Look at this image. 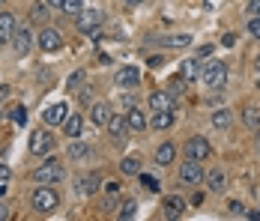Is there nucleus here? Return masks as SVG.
<instances>
[{"label":"nucleus","instance_id":"nucleus-1","mask_svg":"<svg viewBox=\"0 0 260 221\" xmlns=\"http://www.w3.org/2000/svg\"><path fill=\"white\" fill-rule=\"evenodd\" d=\"M228 75H231V69H228V63H221V60H209V63L201 66V81L207 84L209 90H221V87L228 84Z\"/></svg>","mask_w":260,"mask_h":221},{"label":"nucleus","instance_id":"nucleus-2","mask_svg":"<svg viewBox=\"0 0 260 221\" xmlns=\"http://www.w3.org/2000/svg\"><path fill=\"white\" fill-rule=\"evenodd\" d=\"M30 203H33V209H36L39 215H48V212H54V209L60 206V195L54 192L51 185H39V188L33 192V197H30Z\"/></svg>","mask_w":260,"mask_h":221},{"label":"nucleus","instance_id":"nucleus-3","mask_svg":"<svg viewBox=\"0 0 260 221\" xmlns=\"http://www.w3.org/2000/svg\"><path fill=\"white\" fill-rule=\"evenodd\" d=\"M30 176H33V182H39V185H54V182H60V179L66 176V171H63V165H60L57 159H48L45 165H39Z\"/></svg>","mask_w":260,"mask_h":221},{"label":"nucleus","instance_id":"nucleus-4","mask_svg":"<svg viewBox=\"0 0 260 221\" xmlns=\"http://www.w3.org/2000/svg\"><path fill=\"white\" fill-rule=\"evenodd\" d=\"M102 21H105V15L99 12V9H84L78 18H75V27H78L81 33H87V36H93L99 27H102Z\"/></svg>","mask_w":260,"mask_h":221},{"label":"nucleus","instance_id":"nucleus-5","mask_svg":"<svg viewBox=\"0 0 260 221\" xmlns=\"http://www.w3.org/2000/svg\"><path fill=\"white\" fill-rule=\"evenodd\" d=\"M209 155H212V147H209V141L204 135H194L188 144H185V159H194V162H207Z\"/></svg>","mask_w":260,"mask_h":221},{"label":"nucleus","instance_id":"nucleus-6","mask_svg":"<svg viewBox=\"0 0 260 221\" xmlns=\"http://www.w3.org/2000/svg\"><path fill=\"white\" fill-rule=\"evenodd\" d=\"M180 182H182V185H201V182H204L201 162H194V159H185V162L180 165Z\"/></svg>","mask_w":260,"mask_h":221},{"label":"nucleus","instance_id":"nucleus-7","mask_svg":"<svg viewBox=\"0 0 260 221\" xmlns=\"http://www.w3.org/2000/svg\"><path fill=\"white\" fill-rule=\"evenodd\" d=\"M51 149H54L51 132L39 129V132H33V135H30V152H33V155H48Z\"/></svg>","mask_w":260,"mask_h":221},{"label":"nucleus","instance_id":"nucleus-8","mask_svg":"<svg viewBox=\"0 0 260 221\" xmlns=\"http://www.w3.org/2000/svg\"><path fill=\"white\" fill-rule=\"evenodd\" d=\"M141 84V69L138 66H120L117 69V87L120 90H135Z\"/></svg>","mask_w":260,"mask_h":221},{"label":"nucleus","instance_id":"nucleus-9","mask_svg":"<svg viewBox=\"0 0 260 221\" xmlns=\"http://www.w3.org/2000/svg\"><path fill=\"white\" fill-rule=\"evenodd\" d=\"M36 42H39V48L48 51V54L63 48V36H60V30H54V27H42V33H39Z\"/></svg>","mask_w":260,"mask_h":221},{"label":"nucleus","instance_id":"nucleus-10","mask_svg":"<svg viewBox=\"0 0 260 221\" xmlns=\"http://www.w3.org/2000/svg\"><path fill=\"white\" fill-rule=\"evenodd\" d=\"M108 132H111V141H114V144H123V141H126V135L132 132L129 120H126L123 114H114V117L108 120Z\"/></svg>","mask_w":260,"mask_h":221},{"label":"nucleus","instance_id":"nucleus-11","mask_svg":"<svg viewBox=\"0 0 260 221\" xmlns=\"http://www.w3.org/2000/svg\"><path fill=\"white\" fill-rule=\"evenodd\" d=\"M66 117H69V108H66L63 102H57V105H51V108H45V114H42L45 125H63Z\"/></svg>","mask_w":260,"mask_h":221},{"label":"nucleus","instance_id":"nucleus-12","mask_svg":"<svg viewBox=\"0 0 260 221\" xmlns=\"http://www.w3.org/2000/svg\"><path fill=\"white\" fill-rule=\"evenodd\" d=\"M111 117H114V108H111L108 102H96V105L90 108V120H93V125H108Z\"/></svg>","mask_w":260,"mask_h":221},{"label":"nucleus","instance_id":"nucleus-13","mask_svg":"<svg viewBox=\"0 0 260 221\" xmlns=\"http://www.w3.org/2000/svg\"><path fill=\"white\" fill-rule=\"evenodd\" d=\"M30 45H33V36H30V30H27V27H15V33H12V48L24 57L27 51H30Z\"/></svg>","mask_w":260,"mask_h":221},{"label":"nucleus","instance_id":"nucleus-14","mask_svg":"<svg viewBox=\"0 0 260 221\" xmlns=\"http://www.w3.org/2000/svg\"><path fill=\"white\" fill-rule=\"evenodd\" d=\"M150 108L153 111H174V93L171 90H156L150 96Z\"/></svg>","mask_w":260,"mask_h":221},{"label":"nucleus","instance_id":"nucleus-15","mask_svg":"<svg viewBox=\"0 0 260 221\" xmlns=\"http://www.w3.org/2000/svg\"><path fill=\"white\" fill-rule=\"evenodd\" d=\"M12 33H15V15L12 12H0V45L12 42Z\"/></svg>","mask_w":260,"mask_h":221},{"label":"nucleus","instance_id":"nucleus-16","mask_svg":"<svg viewBox=\"0 0 260 221\" xmlns=\"http://www.w3.org/2000/svg\"><path fill=\"white\" fill-rule=\"evenodd\" d=\"M204 179H207V188H212V192H224L228 188V176H224L221 168H212L209 173H204Z\"/></svg>","mask_w":260,"mask_h":221},{"label":"nucleus","instance_id":"nucleus-17","mask_svg":"<svg viewBox=\"0 0 260 221\" xmlns=\"http://www.w3.org/2000/svg\"><path fill=\"white\" fill-rule=\"evenodd\" d=\"M182 212H185V200H182V197H168V200H165V218L168 221H177L182 215Z\"/></svg>","mask_w":260,"mask_h":221},{"label":"nucleus","instance_id":"nucleus-18","mask_svg":"<svg viewBox=\"0 0 260 221\" xmlns=\"http://www.w3.org/2000/svg\"><path fill=\"white\" fill-rule=\"evenodd\" d=\"M81 129H84L81 114H69V117L63 120V132H66V138H81Z\"/></svg>","mask_w":260,"mask_h":221},{"label":"nucleus","instance_id":"nucleus-19","mask_svg":"<svg viewBox=\"0 0 260 221\" xmlns=\"http://www.w3.org/2000/svg\"><path fill=\"white\" fill-rule=\"evenodd\" d=\"M150 125H153L156 132L171 129V125H174V111H156V114H153V120H150Z\"/></svg>","mask_w":260,"mask_h":221},{"label":"nucleus","instance_id":"nucleus-20","mask_svg":"<svg viewBox=\"0 0 260 221\" xmlns=\"http://www.w3.org/2000/svg\"><path fill=\"white\" fill-rule=\"evenodd\" d=\"M161 45L165 48H185V45H191V33H171L161 39Z\"/></svg>","mask_w":260,"mask_h":221},{"label":"nucleus","instance_id":"nucleus-21","mask_svg":"<svg viewBox=\"0 0 260 221\" xmlns=\"http://www.w3.org/2000/svg\"><path fill=\"white\" fill-rule=\"evenodd\" d=\"M174 155H177V147H174V144H161V147L156 149V165L158 168H168V165L174 162Z\"/></svg>","mask_w":260,"mask_h":221},{"label":"nucleus","instance_id":"nucleus-22","mask_svg":"<svg viewBox=\"0 0 260 221\" xmlns=\"http://www.w3.org/2000/svg\"><path fill=\"white\" fill-rule=\"evenodd\" d=\"M242 123L257 132L260 129V108L257 105H245V108H242Z\"/></svg>","mask_w":260,"mask_h":221},{"label":"nucleus","instance_id":"nucleus-23","mask_svg":"<svg viewBox=\"0 0 260 221\" xmlns=\"http://www.w3.org/2000/svg\"><path fill=\"white\" fill-rule=\"evenodd\" d=\"M99 185H102V179L93 173V176H81V185H78V192L84 197H90V195H96L99 192Z\"/></svg>","mask_w":260,"mask_h":221},{"label":"nucleus","instance_id":"nucleus-24","mask_svg":"<svg viewBox=\"0 0 260 221\" xmlns=\"http://www.w3.org/2000/svg\"><path fill=\"white\" fill-rule=\"evenodd\" d=\"M231 123H234V111H231V108H218V111L212 114V125H215V129H231Z\"/></svg>","mask_w":260,"mask_h":221},{"label":"nucleus","instance_id":"nucleus-25","mask_svg":"<svg viewBox=\"0 0 260 221\" xmlns=\"http://www.w3.org/2000/svg\"><path fill=\"white\" fill-rule=\"evenodd\" d=\"M126 120H129V129H132V132H144V129H147V117L141 114V108H129Z\"/></svg>","mask_w":260,"mask_h":221},{"label":"nucleus","instance_id":"nucleus-26","mask_svg":"<svg viewBox=\"0 0 260 221\" xmlns=\"http://www.w3.org/2000/svg\"><path fill=\"white\" fill-rule=\"evenodd\" d=\"M180 75H182V81H194V78H201V63H198V60H185L182 69H180Z\"/></svg>","mask_w":260,"mask_h":221},{"label":"nucleus","instance_id":"nucleus-27","mask_svg":"<svg viewBox=\"0 0 260 221\" xmlns=\"http://www.w3.org/2000/svg\"><path fill=\"white\" fill-rule=\"evenodd\" d=\"M120 171L126 173V176H138V173H141V159H135V155H126V159L120 162Z\"/></svg>","mask_w":260,"mask_h":221},{"label":"nucleus","instance_id":"nucleus-28","mask_svg":"<svg viewBox=\"0 0 260 221\" xmlns=\"http://www.w3.org/2000/svg\"><path fill=\"white\" fill-rule=\"evenodd\" d=\"M87 155H90V147H87L84 141H72V144H69V159H72V162H81V159H87Z\"/></svg>","mask_w":260,"mask_h":221},{"label":"nucleus","instance_id":"nucleus-29","mask_svg":"<svg viewBox=\"0 0 260 221\" xmlns=\"http://www.w3.org/2000/svg\"><path fill=\"white\" fill-rule=\"evenodd\" d=\"M30 21H33V24H42V27H45V21H48V3H39V6H33V9H30Z\"/></svg>","mask_w":260,"mask_h":221},{"label":"nucleus","instance_id":"nucleus-30","mask_svg":"<svg viewBox=\"0 0 260 221\" xmlns=\"http://www.w3.org/2000/svg\"><path fill=\"white\" fill-rule=\"evenodd\" d=\"M69 18H78L81 12H84V6H81V0H63V6H60Z\"/></svg>","mask_w":260,"mask_h":221},{"label":"nucleus","instance_id":"nucleus-31","mask_svg":"<svg viewBox=\"0 0 260 221\" xmlns=\"http://www.w3.org/2000/svg\"><path fill=\"white\" fill-rule=\"evenodd\" d=\"M123 221H129V218H135L138 215V203L135 200H123V206H120V212H117Z\"/></svg>","mask_w":260,"mask_h":221},{"label":"nucleus","instance_id":"nucleus-32","mask_svg":"<svg viewBox=\"0 0 260 221\" xmlns=\"http://www.w3.org/2000/svg\"><path fill=\"white\" fill-rule=\"evenodd\" d=\"M138 176H141V185H144V188H147V192H158V185H161V182H158L156 176H150V173H138Z\"/></svg>","mask_w":260,"mask_h":221},{"label":"nucleus","instance_id":"nucleus-33","mask_svg":"<svg viewBox=\"0 0 260 221\" xmlns=\"http://www.w3.org/2000/svg\"><path fill=\"white\" fill-rule=\"evenodd\" d=\"M84 78H87V72H84V69H78V72H72V75H69V81H66V87H69V90H81Z\"/></svg>","mask_w":260,"mask_h":221},{"label":"nucleus","instance_id":"nucleus-34","mask_svg":"<svg viewBox=\"0 0 260 221\" xmlns=\"http://www.w3.org/2000/svg\"><path fill=\"white\" fill-rule=\"evenodd\" d=\"M12 123H15V125H24L27 123V108H24V105H15V108H12Z\"/></svg>","mask_w":260,"mask_h":221},{"label":"nucleus","instance_id":"nucleus-35","mask_svg":"<svg viewBox=\"0 0 260 221\" xmlns=\"http://www.w3.org/2000/svg\"><path fill=\"white\" fill-rule=\"evenodd\" d=\"M228 209H231V215H239V218H248V209L239 203V200H231L228 203Z\"/></svg>","mask_w":260,"mask_h":221},{"label":"nucleus","instance_id":"nucleus-36","mask_svg":"<svg viewBox=\"0 0 260 221\" xmlns=\"http://www.w3.org/2000/svg\"><path fill=\"white\" fill-rule=\"evenodd\" d=\"M248 33H251L254 39H260V15H254V18H248Z\"/></svg>","mask_w":260,"mask_h":221},{"label":"nucleus","instance_id":"nucleus-37","mask_svg":"<svg viewBox=\"0 0 260 221\" xmlns=\"http://www.w3.org/2000/svg\"><path fill=\"white\" fill-rule=\"evenodd\" d=\"M221 45H224V48H234V45H236V36H234V33H224V36H221Z\"/></svg>","mask_w":260,"mask_h":221},{"label":"nucleus","instance_id":"nucleus-38","mask_svg":"<svg viewBox=\"0 0 260 221\" xmlns=\"http://www.w3.org/2000/svg\"><path fill=\"white\" fill-rule=\"evenodd\" d=\"M248 15H260V0H248Z\"/></svg>","mask_w":260,"mask_h":221},{"label":"nucleus","instance_id":"nucleus-39","mask_svg":"<svg viewBox=\"0 0 260 221\" xmlns=\"http://www.w3.org/2000/svg\"><path fill=\"white\" fill-rule=\"evenodd\" d=\"M123 108H135V96H132V90H126V96H123Z\"/></svg>","mask_w":260,"mask_h":221},{"label":"nucleus","instance_id":"nucleus-40","mask_svg":"<svg viewBox=\"0 0 260 221\" xmlns=\"http://www.w3.org/2000/svg\"><path fill=\"white\" fill-rule=\"evenodd\" d=\"M81 105H90V87H81Z\"/></svg>","mask_w":260,"mask_h":221},{"label":"nucleus","instance_id":"nucleus-41","mask_svg":"<svg viewBox=\"0 0 260 221\" xmlns=\"http://www.w3.org/2000/svg\"><path fill=\"white\" fill-rule=\"evenodd\" d=\"M105 192H108V195H117V192H120V182H105Z\"/></svg>","mask_w":260,"mask_h":221},{"label":"nucleus","instance_id":"nucleus-42","mask_svg":"<svg viewBox=\"0 0 260 221\" xmlns=\"http://www.w3.org/2000/svg\"><path fill=\"white\" fill-rule=\"evenodd\" d=\"M0 182H9V168L0 162Z\"/></svg>","mask_w":260,"mask_h":221},{"label":"nucleus","instance_id":"nucleus-43","mask_svg":"<svg viewBox=\"0 0 260 221\" xmlns=\"http://www.w3.org/2000/svg\"><path fill=\"white\" fill-rule=\"evenodd\" d=\"M9 218V206H6V203H0V221H6Z\"/></svg>","mask_w":260,"mask_h":221},{"label":"nucleus","instance_id":"nucleus-44","mask_svg":"<svg viewBox=\"0 0 260 221\" xmlns=\"http://www.w3.org/2000/svg\"><path fill=\"white\" fill-rule=\"evenodd\" d=\"M248 218H254V221H260V209H254V212H248Z\"/></svg>","mask_w":260,"mask_h":221},{"label":"nucleus","instance_id":"nucleus-45","mask_svg":"<svg viewBox=\"0 0 260 221\" xmlns=\"http://www.w3.org/2000/svg\"><path fill=\"white\" fill-rule=\"evenodd\" d=\"M48 6H63V0H45Z\"/></svg>","mask_w":260,"mask_h":221},{"label":"nucleus","instance_id":"nucleus-46","mask_svg":"<svg viewBox=\"0 0 260 221\" xmlns=\"http://www.w3.org/2000/svg\"><path fill=\"white\" fill-rule=\"evenodd\" d=\"M126 3H129V6H141V3H144V0H126Z\"/></svg>","mask_w":260,"mask_h":221},{"label":"nucleus","instance_id":"nucleus-47","mask_svg":"<svg viewBox=\"0 0 260 221\" xmlns=\"http://www.w3.org/2000/svg\"><path fill=\"white\" fill-rule=\"evenodd\" d=\"M6 188H9V185H6V182H0V195H6Z\"/></svg>","mask_w":260,"mask_h":221},{"label":"nucleus","instance_id":"nucleus-48","mask_svg":"<svg viewBox=\"0 0 260 221\" xmlns=\"http://www.w3.org/2000/svg\"><path fill=\"white\" fill-rule=\"evenodd\" d=\"M254 66H257V72H260V57H257V63H254Z\"/></svg>","mask_w":260,"mask_h":221},{"label":"nucleus","instance_id":"nucleus-49","mask_svg":"<svg viewBox=\"0 0 260 221\" xmlns=\"http://www.w3.org/2000/svg\"><path fill=\"white\" fill-rule=\"evenodd\" d=\"M3 3H6V0H0V6H3Z\"/></svg>","mask_w":260,"mask_h":221}]
</instances>
